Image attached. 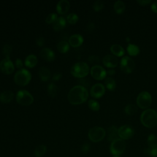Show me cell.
Listing matches in <instances>:
<instances>
[{"mask_svg":"<svg viewBox=\"0 0 157 157\" xmlns=\"http://www.w3.org/2000/svg\"><path fill=\"white\" fill-rule=\"evenodd\" d=\"M70 8V3L67 0H61L56 4V11L59 14L63 15L66 13Z\"/></svg>","mask_w":157,"mask_h":157,"instance_id":"cell-16","label":"cell"},{"mask_svg":"<svg viewBox=\"0 0 157 157\" xmlns=\"http://www.w3.org/2000/svg\"><path fill=\"white\" fill-rule=\"evenodd\" d=\"M40 57L48 62L53 61L55 58L54 52L50 48H44L40 52Z\"/></svg>","mask_w":157,"mask_h":157,"instance_id":"cell-15","label":"cell"},{"mask_svg":"<svg viewBox=\"0 0 157 157\" xmlns=\"http://www.w3.org/2000/svg\"><path fill=\"white\" fill-rule=\"evenodd\" d=\"M151 9L153 12L157 13V1L153 2L152 3V4L151 5Z\"/></svg>","mask_w":157,"mask_h":157,"instance_id":"cell-44","label":"cell"},{"mask_svg":"<svg viewBox=\"0 0 157 157\" xmlns=\"http://www.w3.org/2000/svg\"><path fill=\"white\" fill-rule=\"evenodd\" d=\"M70 45L67 41L61 40L57 44V49L61 53H65L69 50Z\"/></svg>","mask_w":157,"mask_h":157,"instance_id":"cell-24","label":"cell"},{"mask_svg":"<svg viewBox=\"0 0 157 157\" xmlns=\"http://www.w3.org/2000/svg\"><path fill=\"white\" fill-rule=\"evenodd\" d=\"M66 25V20L63 17H59L55 21L53 25V28L55 31H59L62 30Z\"/></svg>","mask_w":157,"mask_h":157,"instance_id":"cell-20","label":"cell"},{"mask_svg":"<svg viewBox=\"0 0 157 157\" xmlns=\"http://www.w3.org/2000/svg\"><path fill=\"white\" fill-rule=\"evenodd\" d=\"M51 74L49 69L46 67H42L39 71V77L43 82L48 81L50 78Z\"/></svg>","mask_w":157,"mask_h":157,"instance_id":"cell-22","label":"cell"},{"mask_svg":"<svg viewBox=\"0 0 157 157\" xmlns=\"http://www.w3.org/2000/svg\"><path fill=\"white\" fill-rule=\"evenodd\" d=\"M66 20L67 21V22L69 23V24H71V25H74L75 24L78 20V15L75 13H69L67 17H66Z\"/></svg>","mask_w":157,"mask_h":157,"instance_id":"cell-33","label":"cell"},{"mask_svg":"<svg viewBox=\"0 0 157 157\" xmlns=\"http://www.w3.org/2000/svg\"><path fill=\"white\" fill-rule=\"evenodd\" d=\"M15 69L14 64L10 58L5 57L0 62V70L4 74H10Z\"/></svg>","mask_w":157,"mask_h":157,"instance_id":"cell-10","label":"cell"},{"mask_svg":"<svg viewBox=\"0 0 157 157\" xmlns=\"http://www.w3.org/2000/svg\"><path fill=\"white\" fill-rule=\"evenodd\" d=\"M90 149V145L88 143H84L81 147V151L85 154L89 151Z\"/></svg>","mask_w":157,"mask_h":157,"instance_id":"cell-39","label":"cell"},{"mask_svg":"<svg viewBox=\"0 0 157 157\" xmlns=\"http://www.w3.org/2000/svg\"><path fill=\"white\" fill-rule=\"evenodd\" d=\"M127 52L129 55L135 56L139 55L140 52V49L137 45L129 44L127 47Z\"/></svg>","mask_w":157,"mask_h":157,"instance_id":"cell-25","label":"cell"},{"mask_svg":"<svg viewBox=\"0 0 157 157\" xmlns=\"http://www.w3.org/2000/svg\"><path fill=\"white\" fill-rule=\"evenodd\" d=\"M110 52L117 56H122L124 54V48L118 44H113L110 47Z\"/></svg>","mask_w":157,"mask_h":157,"instance_id":"cell-23","label":"cell"},{"mask_svg":"<svg viewBox=\"0 0 157 157\" xmlns=\"http://www.w3.org/2000/svg\"><path fill=\"white\" fill-rule=\"evenodd\" d=\"M83 42V37L79 34H74L69 39V44L72 47H78Z\"/></svg>","mask_w":157,"mask_h":157,"instance_id":"cell-17","label":"cell"},{"mask_svg":"<svg viewBox=\"0 0 157 157\" xmlns=\"http://www.w3.org/2000/svg\"><path fill=\"white\" fill-rule=\"evenodd\" d=\"M118 137V129L115 126H110L107 130V140L113 142Z\"/></svg>","mask_w":157,"mask_h":157,"instance_id":"cell-19","label":"cell"},{"mask_svg":"<svg viewBox=\"0 0 157 157\" xmlns=\"http://www.w3.org/2000/svg\"><path fill=\"white\" fill-rule=\"evenodd\" d=\"M113 157H120V156H113Z\"/></svg>","mask_w":157,"mask_h":157,"instance_id":"cell-47","label":"cell"},{"mask_svg":"<svg viewBox=\"0 0 157 157\" xmlns=\"http://www.w3.org/2000/svg\"><path fill=\"white\" fill-rule=\"evenodd\" d=\"M15 65L18 69H21L22 67L23 66V63L22 60L20 58H17L15 61Z\"/></svg>","mask_w":157,"mask_h":157,"instance_id":"cell-41","label":"cell"},{"mask_svg":"<svg viewBox=\"0 0 157 157\" xmlns=\"http://www.w3.org/2000/svg\"><path fill=\"white\" fill-rule=\"evenodd\" d=\"M37 58L36 55L31 54L27 56L25 60V64L28 68H33L37 63Z\"/></svg>","mask_w":157,"mask_h":157,"instance_id":"cell-21","label":"cell"},{"mask_svg":"<svg viewBox=\"0 0 157 157\" xmlns=\"http://www.w3.org/2000/svg\"><path fill=\"white\" fill-rule=\"evenodd\" d=\"M58 16L57 14L55 13H51L49 15H48V16L46 17L45 18V22L50 25L52 23H54L55 21L57 20L58 18Z\"/></svg>","mask_w":157,"mask_h":157,"instance_id":"cell-35","label":"cell"},{"mask_svg":"<svg viewBox=\"0 0 157 157\" xmlns=\"http://www.w3.org/2000/svg\"><path fill=\"white\" fill-rule=\"evenodd\" d=\"M120 66L121 71L124 73L130 74L133 71L135 67V63L129 56H124L120 60Z\"/></svg>","mask_w":157,"mask_h":157,"instance_id":"cell-9","label":"cell"},{"mask_svg":"<svg viewBox=\"0 0 157 157\" xmlns=\"http://www.w3.org/2000/svg\"><path fill=\"white\" fill-rule=\"evenodd\" d=\"M12 51V47L10 44H5L2 47V53L5 57L10 58V54Z\"/></svg>","mask_w":157,"mask_h":157,"instance_id":"cell-36","label":"cell"},{"mask_svg":"<svg viewBox=\"0 0 157 157\" xmlns=\"http://www.w3.org/2000/svg\"><path fill=\"white\" fill-rule=\"evenodd\" d=\"M16 101L20 105L28 106L33 102L34 98L29 91L20 90L17 93Z\"/></svg>","mask_w":157,"mask_h":157,"instance_id":"cell-5","label":"cell"},{"mask_svg":"<svg viewBox=\"0 0 157 157\" xmlns=\"http://www.w3.org/2000/svg\"><path fill=\"white\" fill-rule=\"evenodd\" d=\"M88 98L87 89L81 85H76L70 90L67 94L69 102L73 105H78L85 102Z\"/></svg>","mask_w":157,"mask_h":157,"instance_id":"cell-1","label":"cell"},{"mask_svg":"<svg viewBox=\"0 0 157 157\" xmlns=\"http://www.w3.org/2000/svg\"><path fill=\"white\" fill-rule=\"evenodd\" d=\"M134 134V130L129 125H123L118 128V136L123 140L131 139Z\"/></svg>","mask_w":157,"mask_h":157,"instance_id":"cell-11","label":"cell"},{"mask_svg":"<svg viewBox=\"0 0 157 157\" xmlns=\"http://www.w3.org/2000/svg\"><path fill=\"white\" fill-rule=\"evenodd\" d=\"M145 153L148 155L150 157H157V147H148L145 149Z\"/></svg>","mask_w":157,"mask_h":157,"instance_id":"cell-34","label":"cell"},{"mask_svg":"<svg viewBox=\"0 0 157 157\" xmlns=\"http://www.w3.org/2000/svg\"><path fill=\"white\" fill-rule=\"evenodd\" d=\"M137 2L139 4L140 6H146L151 3V1L150 0H140V1H137Z\"/></svg>","mask_w":157,"mask_h":157,"instance_id":"cell-43","label":"cell"},{"mask_svg":"<svg viewBox=\"0 0 157 157\" xmlns=\"http://www.w3.org/2000/svg\"><path fill=\"white\" fill-rule=\"evenodd\" d=\"M36 45L39 47H42L44 45L45 43V40L44 38L42 36H39L36 39Z\"/></svg>","mask_w":157,"mask_h":157,"instance_id":"cell-40","label":"cell"},{"mask_svg":"<svg viewBox=\"0 0 157 157\" xmlns=\"http://www.w3.org/2000/svg\"><path fill=\"white\" fill-rule=\"evenodd\" d=\"M47 91L52 98H54L57 95L58 87L55 83H50L47 86Z\"/></svg>","mask_w":157,"mask_h":157,"instance_id":"cell-28","label":"cell"},{"mask_svg":"<svg viewBox=\"0 0 157 157\" xmlns=\"http://www.w3.org/2000/svg\"><path fill=\"white\" fill-rule=\"evenodd\" d=\"M147 144L149 147H157V137L153 134H150L147 137Z\"/></svg>","mask_w":157,"mask_h":157,"instance_id":"cell-30","label":"cell"},{"mask_svg":"<svg viewBox=\"0 0 157 157\" xmlns=\"http://www.w3.org/2000/svg\"><path fill=\"white\" fill-rule=\"evenodd\" d=\"M88 30H93L94 28V25L93 23H90L88 25V27H87Z\"/></svg>","mask_w":157,"mask_h":157,"instance_id":"cell-46","label":"cell"},{"mask_svg":"<svg viewBox=\"0 0 157 157\" xmlns=\"http://www.w3.org/2000/svg\"><path fill=\"white\" fill-rule=\"evenodd\" d=\"M104 83L106 88L110 91H113L116 88V82L111 77L106 78Z\"/></svg>","mask_w":157,"mask_h":157,"instance_id":"cell-29","label":"cell"},{"mask_svg":"<svg viewBox=\"0 0 157 157\" xmlns=\"http://www.w3.org/2000/svg\"><path fill=\"white\" fill-rule=\"evenodd\" d=\"M88 105L89 109L93 111H98L100 109L99 102L94 99H90L88 102Z\"/></svg>","mask_w":157,"mask_h":157,"instance_id":"cell-32","label":"cell"},{"mask_svg":"<svg viewBox=\"0 0 157 157\" xmlns=\"http://www.w3.org/2000/svg\"><path fill=\"white\" fill-rule=\"evenodd\" d=\"M140 119L144 126L153 128L157 124V112L151 109H147L142 113Z\"/></svg>","mask_w":157,"mask_h":157,"instance_id":"cell-2","label":"cell"},{"mask_svg":"<svg viewBox=\"0 0 157 157\" xmlns=\"http://www.w3.org/2000/svg\"><path fill=\"white\" fill-rule=\"evenodd\" d=\"M137 111V107L134 104H128L124 107V112L128 115H133Z\"/></svg>","mask_w":157,"mask_h":157,"instance_id":"cell-31","label":"cell"},{"mask_svg":"<svg viewBox=\"0 0 157 157\" xmlns=\"http://www.w3.org/2000/svg\"><path fill=\"white\" fill-rule=\"evenodd\" d=\"M105 131L100 126H94L88 131V137L93 142L101 141L105 136Z\"/></svg>","mask_w":157,"mask_h":157,"instance_id":"cell-7","label":"cell"},{"mask_svg":"<svg viewBox=\"0 0 157 157\" xmlns=\"http://www.w3.org/2000/svg\"><path fill=\"white\" fill-rule=\"evenodd\" d=\"M107 74H108L110 75H113L115 74V71L113 69H109L107 71Z\"/></svg>","mask_w":157,"mask_h":157,"instance_id":"cell-45","label":"cell"},{"mask_svg":"<svg viewBox=\"0 0 157 157\" xmlns=\"http://www.w3.org/2000/svg\"><path fill=\"white\" fill-rule=\"evenodd\" d=\"M113 9L117 14H121L125 10L124 3L121 1H117L114 4Z\"/></svg>","mask_w":157,"mask_h":157,"instance_id":"cell-26","label":"cell"},{"mask_svg":"<svg viewBox=\"0 0 157 157\" xmlns=\"http://www.w3.org/2000/svg\"><path fill=\"white\" fill-rule=\"evenodd\" d=\"M13 79L17 85L23 86L28 85L31 81V72L26 69H19L15 74Z\"/></svg>","mask_w":157,"mask_h":157,"instance_id":"cell-4","label":"cell"},{"mask_svg":"<svg viewBox=\"0 0 157 157\" xmlns=\"http://www.w3.org/2000/svg\"><path fill=\"white\" fill-rule=\"evenodd\" d=\"M126 149V143L124 140L121 139H117L112 142L110 151L114 156H119L124 153Z\"/></svg>","mask_w":157,"mask_h":157,"instance_id":"cell-8","label":"cell"},{"mask_svg":"<svg viewBox=\"0 0 157 157\" xmlns=\"http://www.w3.org/2000/svg\"><path fill=\"white\" fill-rule=\"evenodd\" d=\"M90 72L88 64L80 61L75 63L71 68V74L75 77L82 78L86 77Z\"/></svg>","mask_w":157,"mask_h":157,"instance_id":"cell-3","label":"cell"},{"mask_svg":"<svg viewBox=\"0 0 157 157\" xmlns=\"http://www.w3.org/2000/svg\"><path fill=\"white\" fill-rule=\"evenodd\" d=\"M14 94L12 91L6 90L0 93V102L4 104L9 103L13 98Z\"/></svg>","mask_w":157,"mask_h":157,"instance_id":"cell-18","label":"cell"},{"mask_svg":"<svg viewBox=\"0 0 157 157\" xmlns=\"http://www.w3.org/2000/svg\"><path fill=\"white\" fill-rule=\"evenodd\" d=\"M88 61L91 64H94V66H96L99 63V58L95 55H91L88 57Z\"/></svg>","mask_w":157,"mask_h":157,"instance_id":"cell-38","label":"cell"},{"mask_svg":"<svg viewBox=\"0 0 157 157\" xmlns=\"http://www.w3.org/2000/svg\"><path fill=\"white\" fill-rule=\"evenodd\" d=\"M103 64L108 68H114L118 63V59L117 57L112 55H107L102 59Z\"/></svg>","mask_w":157,"mask_h":157,"instance_id":"cell-14","label":"cell"},{"mask_svg":"<svg viewBox=\"0 0 157 157\" xmlns=\"http://www.w3.org/2000/svg\"><path fill=\"white\" fill-rule=\"evenodd\" d=\"M105 93V87L104 86L100 83H97L93 85L90 89V95L94 98H101Z\"/></svg>","mask_w":157,"mask_h":157,"instance_id":"cell-13","label":"cell"},{"mask_svg":"<svg viewBox=\"0 0 157 157\" xmlns=\"http://www.w3.org/2000/svg\"><path fill=\"white\" fill-rule=\"evenodd\" d=\"M152 102L151 94L147 91H142L137 96L136 103L138 107L142 109L148 108Z\"/></svg>","mask_w":157,"mask_h":157,"instance_id":"cell-6","label":"cell"},{"mask_svg":"<svg viewBox=\"0 0 157 157\" xmlns=\"http://www.w3.org/2000/svg\"><path fill=\"white\" fill-rule=\"evenodd\" d=\"M47 151V147L45 145H39L36 147L34 154L36 157H41L45 155Z\"/></svg>","mask_w":157,"mask_h":157,"instance_id":"cell-27","label":"cell"},{"mask_svg":"<svg viewBox=\"0 0 157 157\" xmlns=\"http://www.w3.org/2000/svg\"><path fill=\"white\" fill-rule=\"evenodd\" d=\"M62 77V74L61 72H56L53 75L52 79L54 81H58Z\"/></svg>","mask_w":157,"mask_h":157,"instance_id":"cell-42","label":"cell"},{"mask_svg":"<svg viewBox=\"0 0 157 157\" xmlns=\"http://www.w3.org/2000/svg\"><path fill=\"white\" fill-rule=\"evenodd\" d=\"M90 74L92 77L96 80H101L104 79L107 75V71L101 66H93L90 70Z\"/></svg>","mask_w":157,"mask_h":157,"instance_id":"cell-12","label":"cell"},{"mask_svg":"<svg viewBox=\"0 0 157 157\" xmlns=\"http://www.w3.org/2000/svg\"><path fill=\"white\" fill-rule=\"evenodd\" d=\"M104 2L102 1L98 0V1H96L94 3L93 7V9L94 11L99 12L104 8Z\"/></svg>","mask_w":157,"mask_h":157,"instance_id":"cell-37","label":"cell"}]
</instances>
